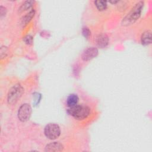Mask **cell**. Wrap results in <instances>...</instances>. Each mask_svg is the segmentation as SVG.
I'll return each instance as SVG.
<instances>
[{
    "label": "cell",
    "mask_w": 152,
    "mask_h": 152,
    "mask_svg": "<svg viewBox=\"0 0 152 152\" xmlns=\"http://www.w3.org/2000/svg\"><path fill=\"white\" fill-rule=\"evenodd\" d=\"M97 55H98L97 49L94 47H90V48H88L83 52L81 58L83 61H88L96 57Z\"/></svg>",
    "instance_id": "6"
},
{
    "label": "cell",
    "mask_w": 152,
    "mask_h": 152,
    "mask_svg": "<svg viewBox=\"0 0 152 152\" xmlns=\"http://www.w3.org/2000/svg\"><path fill=\"white\" fill-rule=\"evenodd\" d=\"M24 41L26 42V43H27L28 45H30L33 42V37L30 35H27L24 38Z\"/></svg>",
    "instance_id": "15"
},
{
    "label": "cell",
    "mask_w": 152,
    "mask_h": 152,
    "mask_svg": "<svg viewBox=\"0 0 152 152\" xmlns=\"http://www.w3.org/2000/svg\"><path fill=\"white\" fill-rule=\"evenodd\" d=\"M63 145L58 142H53L46 145L45 151H61L63 150Z\"/></svg>",
    "instance_id": "8"
},
{
    "label": "cell",
    "mask_w": 152,
    "mask_h": 152,
    "mask_svg": "<svg viewBox=\"0 0 152 152\" xmlns=\"http://www.w3.org/2000/svg\"><path fill=\"white\" fill-rule=\"evenodd\" d=\"M45 136L50 140L58 138L61 134L60 127L55 124H49L46 125L44 129Z\"/></svg>",
    "instance_id": "4"
},
{
    "label": "cell",
    "mask_w": 152,
    "mask_h": 152,
    "mask_svg": "<svg viewBox=\"0 0 152 152\" xmlns=\"http://www.w3.org/2000/svg\"><path fill=\"white\" fill-rule=\"evenodd\" d=\"M24 91V89L23 87L18 84L14 86L11 88L10 91L8 94V103L10 104H15L18 99L21 97Z\"/></svg>",
    "instance_id": "3"
},
{
    "label": "cell",
    "mask_w": 152,
    "mask_h": 152,
    "mask_svg": "<svg viewBox=\"0 0 152 152\" xmlns=\"http://www.w3.org/2000/svg\"><path fill=\"white\" fill-rule=\"evenodd\" d=\"M31 114V107L30 104L27 103L23 104L18 110V118L21 122L27 121Z\"/></svg>",
    "instance_id": "5"
},
{
    "label": "cell",
    "mask_w": 152,
    "mask_h": 152,
    "mask_svg": "<svg viewBox=\"0 0 152 152\" xmlns=\"http://www.w3.org/2000/svg\"><path fill=\"white\" fill-rule=\"evenodd\" d=\"M96 43L100 48H106L109 43V39L106 34H100L96 37Z\"/></svg>",
    "instance_id": "7"
},
{
    "label": "cell",
    "mask_w": 152,
    "mask_h": 152,
    "mask_svg": "<svg viewBox=\"0 0 152 152\" xmlns=\"http://www.w3.org/2000/svg\"><path fill=\"white\" fill-rule=\"evenodd\" d=\"M141 42L143 45H148L151 43V32L150 31H144L141 37Z\"/></svg>",
    "instance_id": "9"
},
{
    "label": "cell",
    "mask_w": 152,
    "mask_h": 152,
    "mask_svg": "<svg viewBox=\"0 0 152 152\" xmlns=\"http://www.w3.org/2000/svg\"><path fill=\"white\" fill-rule=\"evenodd\" d=\"M69 115L78 120H83L88 116L90 113V108L86 105L76 104L67 109Z\"/></svg>",
    "instance_id": "2"
},
{
    "label": "cell",
    "mask_w": 152,
    "mask_h": 152,
    "mask_svg": "<svg viewBox=\"0 0 152 152\" xmlns=\"http://www.w3.org/2000/svg\"><path fill=\"white\" fill-rule=\"evenodd\" d=\"M78 102V97L75 94H71L68 96L66 99V104L70 107L77 104Z\"/></svg>",
    "instance_id": "10"
},
{
    "label": "cell",
    "mask_w": 152,
    "mask_h": 152,
    "mask_svg": "<svg viewBox=\"0 0 152 152\" xmlns=\"http://www.w3.org/2000/svg\"><path fill=\"white\" fill-rule=\"evenodd\" d=\"M119 1H109L110 3H112V4H116L117 2H118Z\"/></svg>",
    "instance_id": "17"
},
{
    "label": "cell",
    "mask_w": 152,
    "mask_h": 152,
    "mask_svg": "<svg viewBox=\"0 0 152 152\" xmlns=\"http://www.w3.org/2000/svg\"><path fill=\"white\" fill-rule=\"evenodd\" d=\"M7 54V47L2 46L1 49V59L4 58L5 56H6Z\"/></svg>",
    "instance_id": "16"
},
{
    "label": "cell",
    "mask_w": 152,
    "mask_h": 152,
    "mask_svg": "<svg viewBox=\"0 0 152 152\" xmlns=\"http://www.w3.org/2000/svg\"><path fill=\"white\" fill-rule=\"evenodd\" d=\"M34 3V1H25L20 7L19 11L20 12H23L24 11H26L28 9H29Z\"/></svg>",
    "instance_id": "12"
},
{
    "label": "cell",
    "mask_w": 152,
    "mask_h": 152,
    "mask_svg": "<svg viewBox=\"0 0 152 152\" xmlns=\"http://www.w3.org/2000/svg\"><path fill=\"white\" fill-rule=\"evenodd\" d=\"M143 7L144 2L142 1H140L137 3L131 11L124 18L122 24L123 26H129L134 23L140 17Z\"/></svg>",
    "instance_id": "1"
},
{
    "label": "cell",
    "mask_w": 152,
    "mask_h": 152,
    "mask_svg": "<svg viewBox=\"0 0 152 152\" xmlns=\"http://www.w3.org/2000/svg\"><path fill=\"white\" fill-rule=\"evenodd\" d=\"M34 13H35V11L33 10H31L28 13H27L25 16L23 18V23L25 25L27 24L31 20V18L34 17Z\"/></svg>",
    "instance_id": "13"
},
{
    "label": "cell",
    "mask_w": 152,
    "mask_h": 152,
    "mask_svg": "<svg viewBox=\"0 0 152 152\" xmlns=\"http://www.w3.org/2000/svg\"><path fill=\"white\" fill-rule=\"evenodd\" d=\"M82 33H83V36L86 38H88L90 35V31L89 30V29L87 27H84L83 28Z\"/></svg>",
    "instance_id": "14"
},
{
    "label": "cell",
    "mask_w": 152,
    "mask_h": 152,
    "mask_svg": "<svg viewBox=\"0 0 152 152\" xmlns=\"http://www.w3.org/2000/svg\"><path fill=\"white\" fill-rule=\"evenodd\" d=\"M94 4L97 8V9L100 11H102L106 9L107 8V1H94Z\"/></svg>",
    "instance_id": "11"
}]
</instances>
